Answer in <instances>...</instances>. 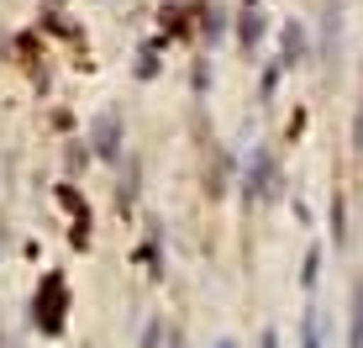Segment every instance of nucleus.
I'll list each match as a JSON object with an SVG mask.
<instances>
[{
    "mask_svg": "<svg viewBox=\"0 0 363 348\" xmlns=\"http://www.w3.org/2000/svg\"><path fill=\"white\" fill-rule=\"evenodd\" d=\"M353 348H363V285H358V317H353Z\"/></svg>",
    "mask_w": 363,
    "mask_h": 348,
    "instance_id": "f257e3e1",
    "label": "nucleus"
},
{
    "mask_svg": "<svg viewBox=\"0 0 363 348\" xmlns=\"http://www.w3.org/2000/svg\"><path fill=\"white\" fill-rule=\"evenodd\" d=\"M264 348H274V343H264Z\"/></svg>",
    "mask_w": 363,
    "mask_h": 348,
    "instance_id": "f03ea898",
    "label": "nucleus"
}]
</instances>
